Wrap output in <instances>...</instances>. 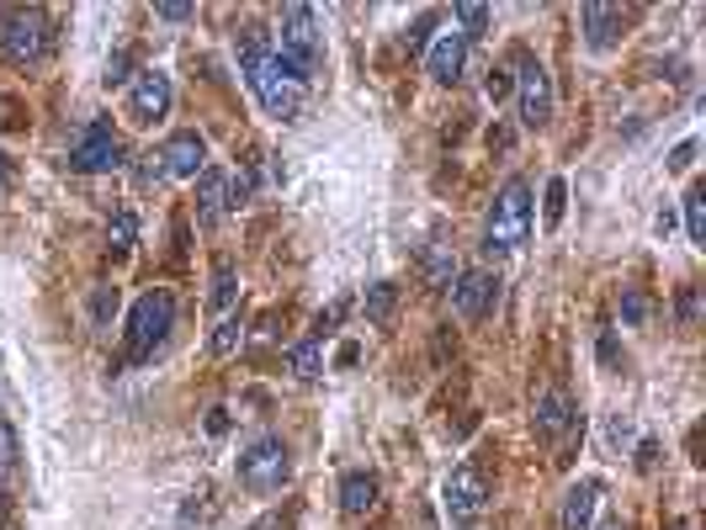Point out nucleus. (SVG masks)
Segmentation results:
<instances>
[{"label":"nucleus","instance_id":"1","mask_svg":"<svg viewBox=\"0 0 706 530\" xmlns=\"http://www.w3.org/2000/svg\"><path fill=\"white\" fill-rule=\"evenodd\" d=\"M240 64H245V80H250V90H255V101H261L272 118L277 122L298 118V107H304V80H298L261 37H245V43H240Z\"/></svg>","mask_w":706,"mask_h":530},{"label":"nucleus","instance_id":"37","mask_svg":"<svg viewBox=\"0 0 706 530\" xmlns=\"http://www.w3.org/2000/svg\"><path fill=\"white\" fill-rule=\"evenodd\" d=\"M691 159H696V144L685 139V144H675V154H670V170H691Z\"/></svg>","mask_w":706,"mask_h":530},{"label":"nucleus","instance_id":"17","mask_svg":"<svg viewBox=\"0 0 706 530\" xmlns=\"http://www.w3.org/2000/svg\"><path fill=\"white\" fill-rule=\"evenodd\" d=\"M223 212H229V170L208 165V170L197 176V223H208V229H213Z\"/></svg>","mask_w":706,"mask_h":530},{"label":"nucleus","instance_id":"32","mask_svg":"<svg viewBox=\"0 0 706 530\" xmlns=\"http://www.w3.org/2000/svg\"><path fill=\"white\" fill-rule=\"evenodd\" d=\"M154 16H159V22H176V27H181V22H191L197 11H191V5H176V0H165V5H154Z\"/></svg>","mask_w":706,"mask_h":530},{"label":"nucleus","instance_id":"42","mask_svg":"<svg viewBox=\"0 0 706 530\" xmlns=\"http://www.w3.org/2000/svg\"><path fill=\"white\" fill-rule=\"evenodd\" d=\"M250 530H282V520H277V515H261V520H255Z\"/></svg>","mask_w":706,"mask_h":530},{"label":"nucleus","instance_id":"33","mask_svg":"<svg viewBox=\"0 0 706 530\" xmlns=\"http://www.w3.org/2000/svg\"><path fill=\"white\" fill-rule=\"evenodd\" d=\"M696 313H702V292L685 287V292H680V324H696Z\"/></svg>","mask_w":706,"mask_h":530},{"label":"nucleus","instance_id":"2","mask_svg":"<svg viewBox=\"0 0 706 530\" xmlns=\"http://www.w3.org/2000/svg\"><path fill=\"white\" fill-rule=\"evenodd\" d=\"M170 329H176V297L165 292V287H154L144 292L133 308H128V334H123V361H150L165 340H170Z\"/></svg>","mask_w":706,"mask_h":530},{"label":"nucleus","instance_id":"41","mask_svg":"<svg viewBox=\"0 0 706 530\" xmlns=\"http://www.w3.org/2000/svg\"><path fill=\"white\" fill-rule=\"evenodd\" d=\"M356 355H362L356 345H340V351H335V366H356Z\"/></svg>","mask_w":706,"mask_h":530},{"label":"nucleus","instance_id":"15","mask_svg":"<svg viewBox=\"0 0 706 530\" xmlns=\"http://www.w3.org/2000/svg\"><path fill=\"white\" fill-rule=\"evenodd\" d=\"M600 494H606V483H600V477H580V483L563 494V509H558V530H589Z\"/></svg>","mask_w":706,"mask_h":530},{"label":"nucleus","instance_id":"39","mask_svg":"<svg viewBox=\"0 0 706 530\" xmlns=\"http://www.w3.org/2000/svg\"><path fill=\"white\" fill-rule=\"evenodd\" d=\"M600 361H606L611 372L621 366V351H616V340H611V334H600Z\"/></svg>","mask_w":706,"mask_h":530},{"label":"nucleus","instance_id":"19","mask_svg":"<svg viewBox=\"0 0 706 530\" xmlns=\"http://www.w3.org/2000/svg\"><path fill=\"white\" fill-rule=\"evenodd\" d=\"M287 372H293V377H304V383H313V377L324 372V345H319V340L293 345V355H287Z\"/></svg>","mask_w":706,"mask_h":530},{"label":"nucleus","instance_id":"43","mask_svg":"<svg viewBox=\"0 0 706 530\" xmlns=\"http://www.w3.org/2000/svg\"><path fill=\"white\" fill-rule=\"evenodd\" d=\"M5 180H11V165H5V154H0V191H5Z\"/></svg>","mask_w":706,"mask_h":530},{"label":"nucleus","instance_id":"29","mask_svg":"<svg viewBox=\"0 0 706 530\" xmlns=\"http://www.w3.org/2000/svg\"><path fill=\"white\" fill-rule=\"evenodd\" d=\"M627 445H632V419H627V413H611V419H606V451L621 456Z\"/></svg>","mask_w":706,"mask_h":530},{"label":"nucleus","instance_id":"13","mask_svg":"<svg viewBox=\"0 0 706 530\" xmlns=\"http://www.w3.org/2000/svg\"><path fill=\"white\" fill-rule=\"evenodd\" d=\"M494 302H499V276L494 270H457V281H452V308H457V319H484Z\"/></svg>","mask_w":706,"mask_h":530},{"label":"nucleus","instance_id":"23","mask_svg":"<svg viewBox=\"0 0 706 530\" xmlns=\"http://www.w3.org/2000/svg\"><path fill=\"white\" fill-rule=\"evenodd\" d=\"M426 281L435 292H452V281H457V261L446 255V250H426Z\"/></svg>","mask_w":706,"mask_h":530},{"label":"nucleus","instance_id":"34","mask_svg":"<svg viewBox=\"0 0 706 530\" xmlns=\"http://www.w3.org/2000/svg\"><path fill=\"white\" fill-rule=\"evenodd\" d=\"M345 308H351V302H345V297H340V302H330V308H324V313H319V319H313V329H319V334H324V329H335L340 319H345Z\"/></svg>","mask_w":706,"mask_h":530},{"label":"nucleus","instance_id":"27","mask_svg":"<svg viewBox=\"0 0 706 530\" xmlns=\"http://www.w3.org/2000/svg\"><path fill=\"white\" fill-rule=\"evenodd\" d=\"M563 212H569V180L553 176V180H548V207H542V223H548V229H558V223H563Z\"/></svg>","mask_w":706,"mask_h":530},{"label":"nucleus","instance_id":"5","mask_svg":"<svg viewBox=\"0 0 706 530\" xmlns=\"http://www.w3.org/2000/svg\"><path fill=\"white\" fill-rule=\"evenodd\" d=\"M234 472H240V488H250V494H282L287 477H293V456H287L282 435H255L240 451Z\"/></svg>","mask_w":706,"mask_h":530},{"label":"nucleus","instance_id":"45","mask_svg":"<svg viewBox=\"0 0 706 530\" xmlns=\"http://www.w3.org/2000/svg\"><path fill=\"white\" fill-rule=\"evenodd\" d=\"M670 530H691V526H685V520H675V526H670Z\"/></svg>","mask_w":706,"mask_h":530},{"label":"nucleus","instance_id":"7","mask_svg":"<svg viewBox=\"0 0 706 530\" xmlns=\"http://www.w3.org/2000/svg\"><path fill=\"white\" fill-rule=\"evenodd\" d=\"M441 504H446L452 530H473L478 526V515H484V504H489V483H484V472L473 467V462L452 467V477L441 483Z\"/></svg>","mask_w":706,"mask_h":530},{"label":"nucleus","instance_id":"40","mask_svg":"<svg viewBox=\"0 0 706 530\" xmlns=\"http://www.w3.org/2000/svg\"><path fill=\"white\" fill-rule=\"evenodd\" d=\"M653 456H659V445H653V441L638 445V472H653Z\"/></svg>","mask_w":706,"mask_h":530},{"label":"nucleus","instance_id":"14","mask_svg":"<svg viewBox=\"0 0 706 530\" xmlns=\"http://www.w3.org/2000/svg\"><path fill=\"white\" fill-rule=\"evenodd\" d=\"M462 69H467V43H462L457 27H446L435 43L426 48V75L435 80V86H457Z\"/></svg>","mask_w":706,"mask_h":530},{"label":"nucleus","instance_id":"8","mask_svg":"<svg viewBox=\"0 0 706 530\" xmlns=\"http://www.w3.org/2000/svg\"><path fill=\"white\" fill-rule=\"evenodd\" d=\"M521 75L510 80L516 86V112H521V128H548L553 122V75H548V64L531 59V54H521Z\"/></svg>","mask_w":706,"mask_h":530},{"label":"nucleus","instance_id":"4","mask_svg":"<svg viewBox=\"0 0 706 530\" xmlns=\"http://www.w3.org/2000/svg\"><path fill=\"white\" fill-rule=\"evenodd\" d=\"M298 80H313L319 75V64H324V37H319V16H313V5H287L282 11V32H277V48H272Z\"/></svg>","mask_w":706,"mask_h":530},{"label":"nucleus","instance_id":"22","mask_svg":"<svg viewBox=\"0 0 706 530\" xmlns=\"http://www.w3.org/2000/svg\"><path fill=\"white\" fill-rule=\"evenodd\" d=\"M489 5H478V0H462L457 5V32H462V43H473V37H484L489 32Z\"/></svg>","mask_w":706,"mask_h":530},{"label":"nucleus","instance_id":"25","mask_svg":"<svg viewBox=\"0 0 706 530\" xmlns=\"http://www.w3.org/2000/svg\"><path fill=\"white\" fill-rule=\"evenodd\" d=\"M133 239H139V218L123 207V212L107 223V244H112V255H128V250H133Z\"/></svg>","mask_w":706,"mask_h":530},{"label":"nucleus","instance_id":"26","mask_svg":"<svg viewBox=\"0 0 706 530\" xmlns=\"http://www.w3.org/2000/svg\"><path fill=\"white\" fill-rule=\"evenodd\" d=\"M11 483H16V430L0 424V499L11 494Z\"/></svg>","mask_w":706,"mask_h":530},{"label":"nucleus","instance_id":"12","mask_svg":"<svg viewBox=\"0 0 706 530\" xmlns=\"http://www.w3.org/2000/svg\"><path fill=\"white\" fill-rule=\"evenodd\" d=\"M176 90H170V75L165 69H139V80L128 90V118L133 122H159L170 112Z\"/></svg>","mask_w":706,"mask_h":530},{"label":"nucleus","instance_id":"9","mask_svg":"<svg viewBox=\"0 0 706 530\" xmlns=\"http://www.w3.org/2000/svg\"><path fill=\"white\" fill-rule=\"evenodd\" d=\"M118 165H123V139L112 133V122H91L80 133V144L69 148V170H80V176H107Z\"/></svg>","mask_w":706,"mask_h":530},{"label":"nucleus","instance_id":"11","mask_svg":"<svg viewBox=\"0 0 706 530\" xmlns=\"http://www.w3.org/2000/svg\"><path fill=\"white\" fill-rule=\"evenodd\" d=\"M154 154H159L165 180H197L208 170V144H202V133H170Z\"/></svg>","mask_w":706,"mask_h":530},{"label":"nucleus","instance_id":"10","mask_svg":"<svg viewBox=\"0 0 706 530\" xmlns=\"http://www.w3.org/2000/svg\"><path fill=\"white\" fill-rule=\"evenodd\" d=\"M574 424H580L574 398H569L563 387H542V393H537V409H531V430H537V441L558 445L569 430H574Z\"/></svg>","mask_w":706,"mask_h":530},{"label":"nucleus","instance_id":"3","mask_svg":"<svg viewBox=\"0 0 706 530\" xmlns=\"http://www.w3.org/2000/svg\"><path fill=\"white\" fill-rule=\"evenodd\" d=\"M526 234H531V186L521 176L505 180L499 197L489 207V223H484V255H510L521 250Z\"/></svg>","mask_w":706,"mask_h":530},{"label":"nucleus","instance_id":"18","mask_svg":"<svg viewBox=\"0 0 706 530\" xmlns=\"http://www.w3.org/2000/svg\"><path fill=\"white\" fill-rule=\"evenodd\" d=\"M340 509H345V515H351V520H362V515H372V509H377V477H372V472H345V477H340Z\"/></svg>","mask_w":706,"mask_h":530},{"label":"nucleus","instance_id":"6","mask_svg":"<svg viewBox=\"0 0 706 530\" xmlns=\"http://www.w3.org/2000/svg\"><path fill=\"white\" fill-rule=\"evenodd\" d=\"M54 43V27L43 11H0V59L5 64H37Z\"/></svg>","mask_w":706,"mask_h":530},{"label":"nucleus","instance_id":"20","mask_svg":"<svg viewBox=\"0 0 706 530\" xmlns=\"http://www.w3.org/2000/svg\"><path fill=\"white\" fill-rule=\"evenodd\" d=\"M234 297H240L234 265L218 261V265H213V292H208V308H213V313H229V308H234Z\"/></svg>","mask_w":706,"mask_h":530},{"label":"nucleus","instance_id":"35","mask_svg":"<svg viewBox=\"0 0 706 530\" xmlns=\"http://www.w3.org/2000/svg\"><path fill=\"white\" fill-rule=\"evenodd\" d=\"M128 64H133V54H128V48H123V54H112V64H107V86H123Z\"/></svg>","mask_w":706,"mask_h":530},{"label":"nucleus","instance_id":"24","mask_svg":"<svg viewBox=\"0 0 706 530\" xmlns=\"http://www.w3.org/2000/svg\"><path fill=\"white\" fill-rule=\"evenodd\" d=\"M394 302H399V287H394V281H372L367 287V319L372 324H388V319H394Z\"/></svg>","mask_w":706,"mask_h":530},{"label":"nucleus","instance_id":"28","mask_svg":"<svg viewBox=\"0 0 706 530\" xmlns=\"http://www.w3.org/2000/svg\"><path fill=\"white\" fill-rule=\"evenodd\" d=\"M245 345V324L240 319H223V324L213 329V355H234Z\"/></svg>","mask_w":706,"mask_h":530},{"label":"nucleus","instance_id":"31","mask_svg":"<svg viewBox=\"0 0 706 530\" xmlns=\"http://www.w3.org/2000/svg\"><path fill=\"white\" fill-rule=\"evenodd\" d=\"M510 90H516V86H510V69H489V80H484V96H489L494 107H499Z\"/></svg>","mask_w":706,"mask_h":530},{"label":"nucleus","instance_id":"16","mask_svg":"<svg viewBox=\"0 0 706 530\" xmlns=\"http://www.w3.org/2000/svg\"><path fill=\"white\" fill-rule=\"evenodd\" d=\"M584 43L595 48V54H606V48H616V37H621V27H627V11L621 5H584Z\"/></svg>","mask_w":706,"mask_h":530},{"label":"nucleus","instance_id":"44","mask_svg":"<svg viewBox=\"0 0 706 530\" xmlns=\"http://www.w3.org/2000/svg\"><path fill=\"white\" fill-rule=\"evenodd\" d=\"M600 530H621V520H606V526H600Z\"/></svg>","mask_w":706,"mask_h":530},{"label":"nucleus","instance_id":"30","mask_svg":"<svg viewBox=\"0 0 706 530\" xmlns=\"http://www.w3.org/2000/svg\"><path fill=\"white\" fill-rule=\"evenodd\" d=\"M643 319H648V297L638 292V287H627V292H621V324L638 329Z\"/></svg>","mask_w":706,"mask_h":530},{"label":"nucleus","instance_id":"38","mask_svg":"<svg viewBox=\"0 0 706 530\" xmlns=\"http://www.w3.org/2000/svg\"><path fill=\"white\" fill-rule=\"evenodd\" d=\"M208 435H229V409H208Z\"/></svg>","mask_w":706,"mask_h":530},{"label":"nucleus","instance_id":"36","mask_svg":"<svg viewBox=\"0 0 706 530\" xmlns=\"http://www.w3.org/2000/svg\"><path fill=\"white\" fill-rule=\"evenodd\" d=\"M139 180H144V186H159V180H165V170H159V154H144V165H139Z\"/></svg>","mask_w":706,"mask_h":530},{"label":"nucleus","instance_id":"21","mask_svg":"<svg viewBox=\"0 0 706 530\" xmlns=\"http://www.w3.org/2000/svg\"><path fill=\"white\" fill-rule=\"evenodd\" d=\"M685 234H691V244H706V186L696 180L691 191H685Z\"/></svg>","mask_w":706,"mask_h":530}]
</instances>
